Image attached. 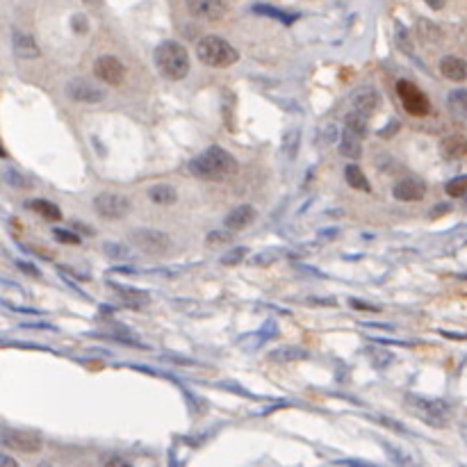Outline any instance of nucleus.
<instances>
[{
  "label": "nucleus",
  "instance_id": "nucleus-7",
  "mask_svg": "<svg viewBox=\"0 0 467 467\" xmlns=\"http://www.w3.org/2000/svg\"><path fill=\"white\" fill-rule=\"evenodd\" d=\"M94 210L103 219H121L130 212V201L114 191H103L94 198Z\"/></svg>",
  "mask_w": 467,
  "mask_h": 467
},
{
  "label": "nucleus",
  "instance_id": "nucleus-10",
  "mask_svg": "<svg viewBox=\"0 0 467 467\" xmlns=\"http://www.w3.org/2000/svg\"><path fill=\"white\" fill-rule=\"evenodd\" d=\"M397 94L399 98H402L404 107L408 110L411 114L415 116H424L428 112V101L426 96L419 92L417 87H415L413 83H408V80H399L397 83Z\"/></svg>",
  "mask_w": 467,
  "mask_h": 467
},
{
  "label": "nucleus",
  "instance_id": "nucleus-5",
  "mask_svg": "<svg viewBox=\"0 0 467 467\" xmlns=\"http://www.w3.org/2000/svg\"><path fill=\"white\" fill-rule=\"evenodd\" d=\"M130 244L146 256H165L172 249V237L155 228H137L130 233Z\"/></svg>",
  "mask_w": 467,
  "mask_h": 467
},
{
  "label": "nucleus",
  "instance_id": "nucleus-36",
  "mask_svg": "<svg viewBox=\"0 0 467 467\" xmlns=\"http://www.w3.org/2000/svg\"><path fill=\"white\" fill-rule=\"evenodd\" d=\"M376 422H381V424L390 426L392 431H399V433H408V428H406L402 422H395V419H388V417H376Z\"/></svg>",
  "mask_w": 467,
  "mask_h": 467
},
{
  "label": "nucleus",
  "instance_id": "nucleus-12",
  "mask_svg": "<svg viewBox=\"0 0 467 467\" xmlns=\"http://www.w3.org/2000/svg\"><path fill=\"white\" fill-rule=\"evenodd\" d=\"M392 194H395L397 201H404V203L422 201V198L426 196V185L424 180H419V178H404V180H399L395 185Z\"/></svg>",
  "mask_w": 467,
  "mask_h": 467
},
{
  "label": "nucleus",
  "instance_id": "nucleus-44",
  "mask_svg": "<svg viewBox=\"0 0 467 467\" xmlns=\"http://www.w3.org/2000/svg\"><path fill=\"white\" fill-rule=\"evenodd\" d=\"M83 3H87V5H98L101 0H83Z\"/></svg>",
  "mask_w": 467,
  "mask_h": 467
},
{
  "label": "nucleus",
  "instance_id": "nucleus-9",
  "mask_svg": "<svg viewBox=\"0 0 467 467\" xmlns=\"http://www.w3.org/2000/svg\"><path fill=\"white\" fill-rule=\"evenodd\" d=\"M94 76L101 83L118 87L125 80V64L114 55H103L94 62Z\"/></svg>",
  "mask_w": 467,
  "mask_h": 467
},
{
  "label": "nucleus",
  "instance_id": "nucleus-1",
  "mask_svg": "<svg viewBox=\"0 0 467 467\" xmlns=\"http://www.w3.org/2000/svg\"><path fill=\"white\" fill-rule=\"evenodd\" d=\"M187 169L191 176L201 178V180L219 183V180H226V178L237 174V160L226 151V148L210 146V148H205L201 155H196V158L189 162Z\"/></svg>",
  "mask_w": 467,
  "mask_h": 467
},
{
  "label": "nucleus",
  "instance_id": "nucleus-15",
  "mask_svg": "<svg viewBox=\"0 0 467 467\" xmlns=\"http://www.w3.org/2000/svg\"><path fill=\"white\" fill-rule=\"evenodd\" d=\"M12 43H14V53H17L21 59H37V57L41 55V50H39V46H37V41L30 34L21 32V30H14Z\"/></svg>",
  "mask_w": 467,
  "mask_h": 467
},
{
  "label": "nucleus",
  "instance_id": "nucleus-37",
  "mask_svg": "<svg viewBox=\"0 0 467 467\" xmlns=\"http://www.w3.org/2000/svg\"><path fill=\"white\" fill-rule=\"evenodd\" d=\"M103 463H107L112 467H130L128 461H123V458H118V456H105V458H103Z\"/></svg>",
  "mask_w": 467,
  "mask_h": 467
},
{
  "label": "nucleus",
  "instance_id": "nucleus-32",
  "mask_svg": "<svg viewBox=\"0 0 467 467\" xmlns=\"http://www.w3.org/2000/svg\"><path fill=\"white\" fill-rule=\"evenodd\" d=\"M280 258V253L278 251H262V253H258L256 258H251V264H256V267H269V264H273Z\"/></svg>",
  "mask_w": 467,
  "mask_h": 467
},
{
  "label": "nucleus",
  "instance_id": "nucleus-43",
  "mask_svg": "<svg viewBox=\"0 0 467 467\" xmlns=\"http://www.w3.org/2000/svg\"><path fill=\"white\" fill-rule=\"evenodd\" d=\"M335 465H351V467H355V465H362V467H369V463H367V461H338Z\"/></svg>",
  "mask_w": 467,
  "mask_h": 467
},
{
  "label": "nucleus",
  "instance_id": "nucleus-29",
  "mask_svg": "<svg viewBox=\"0 0 467 467\" xmlns=\"http://www.w3.org/2000/svg\"><path fill=\"white\" fill-rule=\"evenodd\" d=\"M249 256V249H244V247H235V249H231L228 253H224L221 256V264L224 267H233V264H240L244 258Z\"/></svg>",
  "mask_w": 467,
  "mask_h": 467
},
{
  "label": "nucleus",
  "instance_id": "nucleus-30",
  "mask_svg": "<svg viewBox=\"0 0 467 467\" xmlns=\"http://www.w3.org/2000/svg\"><path fill=\"white\" fill-rule=\"evenodd\" d=\"M340 137V130H338V125L335 123H329L326 128H322L320 130V135H317V144H324V146H329V144H333L335 139Z\"/></svg>",
  "mask_w": 467,
  "mask_h": 467
},
{
  "label": "nucleus",
  "instance_id": "nucleus-38",
  "mask_svg": "<svg viewBox=\"0 0 467 467\" xmlns=\"http://www.w3.org/2000/svg\"><path fill=\"white\" fill-rule=\"evenodd\" d=\"M73 28H76V32L85 34L87 30H89V23L85 21V17H76V19H73Z\"/></svg>",
  "mask_w": 467,
  "mask_h": 467
},
{
  "label": "nucleus",
  "instance_id": "nucleus-24",
  "mask_svg": "<svg viewBox=\"0 0 467 467\" xmlns=\"http://www.w3.org/2000/svg\"><path fill=\"white\" fill-rule=\"evenodd\" d=\"M344 178H346V183H349V187H353V189H358V191H372V185H369L367 176L360 172V167L349 165V167L344 169Z\"/></svg>",
  "mask_w": 467,
  "mask_h": 467
},
{
  "label": "nucleus",
  "instance_id": "nucleus-45",
  "mask_svg": "<svg viewBox=\"0 0 467 467\" xmlns=\"http://www.w3.org/2000/svg\"><path fill=\"white\" fill-rule=\"evenodd\" d=\"M0 158H7V153H5V148L0 146Z\"/></svg>",
  "mask_w": 467,
  "mask_h": 467
},
{
  "label": "nucleus",
  "instance_id": "nucleus-41",
  "mask_svg": "<svg viewBox=\"0 0 467 467\" xmlns=\"http://www.w3.org/2000/svg\"><path fill=\"white\" fill-rule=\"evenodd\" d=\"M21 269L23 271H28V273H32V276H39V269H37V267H30L28 262H17Z\"/></svg>",
  "mask_w": 467,
  "mask_h": 467
},
{
  "label": "nucleus",
  "instance_id": "nucleus-39",
  "mask_svg": "<svg viewBox=\"0 0 467 467\" xmlns=\"http://www.w3.org/2000/svg\"><path fill=\"white\" fill-rule=\"evenodd\" d=\"M19 463L14 461L12 456H7V454H0V467H17Z\"/></svg>",
  "mask_w": 467,
  "mask_h": 467
},
{
  "label": "nucleus",
  "instance_id": "nucleus-4",
  "mask_svg": "<svg viewBox=\"0 0 467 467\" xmlns=\"http://www.w3.org/2000/svg\"><path fill=\"white\" fill-rule=\"evenodd\" d=\"M404 404L413 415H417L419 419H424L431 426H447V422L451 419V406L442 399H426L408 392L404 397Z\"/></svg>",
  "mask_w": 467,
  "mask_h": 467
},
{
  "label": "nucleus",
  "instance_id": "nucleus-40",
  "mask_svg": "<svg viewBox=\"0 0 467 467\" xmlns=\"http://www.w3.org/2000/svg\"><path fill=\"white\" fill-rule=\"evenodd\" d=\"M449 210H451V207L442 203V205H438V207H435V212H431V219H435V217H440V214H447Z\"/></svg>",
  "mask_w": 467,
  "mask_h": 467
},
{
  "label": "nucleus",
  "instance_id": "nucleus-26",
  "mask_svg": "<svg viewBox=\"0 0 467 467\" xmlns=\"http://www.w3.org/2000/svg\"><path fill=\"white\" fill-rule=\"evenodd\" d=\"M271 358L273 360H287V362H292V360H306L308 358V351L306 349H301V346H283V349H276V351H271Z\"/></svg>",
  "mask_w": 467,
  "mask_h": 467
},
{
  "label": "nucleus",
  "instance_id": "nucleus-23",
  "mask_svg": "<svg viewBox=\"0 0 467 467\" xmlns=\"http://www.w3.org/2000/svg\"><path fill=\"white\" fill-rule=\"evenodd\" d=\"M367 128H369V116L367 114L351 110V112L344 116V130H351L358 137H362L367 132Z\"/></svg>",
  "mask_w": 467,
  "mask_h": 467
},
{
  "label": "nucleus",
  "instance_id": "nucleus-28",
  "mask_svg": "<svg viewBox=\"0 0 467 467\" xmlns=\"http://www.w3.org/2000/svg\"><path fill=\"white\" fill-rule=\"evenodd\" d=\"M444 191H447L449 196L454 198H463L467 196V176H458V178H451V180L444 185Z\"/></svg>",
  "mask_w": 467,
  "mask_h": 467
},
{
  "label": "nucleus",
  "instance_id": "nucleus-3",
  "mask_svg": "<svg viewBox=\"0 0 467 467\" xmlns=\"http://www.w3.org/2000/svg\"><path fill=\"white\" fill-rule=\"evenodd\" d=\"M196 55L205 66H214V69H226V66H233L240 59V53H237L233 43H228L224 37L217 34L203 37L196 43Z\"/></svg>",
  "mask_w": 467,
  "mask_h": 467
},
{
  "label": "nucleus",
  "instance_id": "nucleus-34",
  "mask_svg": "<svg viewBox=\"0 0 467 467\" xmlns=\"http://www.w3.org/2000/svg\"><path fill=\"white\" fill-rule=\"evenodd\" d=\"M53 235H55V240L64 242V244H80V237L73 231H62V228H55Z\"/></svg>",
  "mask_w": 467,
  "mask_h": 467
},
{
  "label": "nucleus",
  "instance_id": "nucleus-16",
  "mask_svg": "<svg viewBox=\"0 0 467 467\" xmlns=\"http://www.w3.org/2000/svg\"><path fill=\"white\" fill-rule=\"evenodd\" d=\"M112 290L118 294V299H121V303L125 308H132V310H142L146 308L148 303H151V296H148L146 292L142 290H132V287H121L112 283Z\"/></svg>",
  "mask_w": 467,
  "mask_h": 467
},
{
  "label": "nucleus",
  "instance_id": "nucleus-35",
  "mask_svg": "<svg viewBox=\"0 0 467 467\" xmlns=\"http://www.w3.org/2000/svg\"><path fill=\"white\" fill-rule=\"evenodd\" d=\"M231 240V231H214V233H210L205 237V242H207V247H217V244H221V242H228Z\"/></svg>",
  "mask_w": 467,
  "mask_h": 467
},
{
  "label": "nucleus",
  "instance_id": "nucleus-21",
  "mask_svg": "<svg viewBox=\"0 0 467 467\" xmlns=\"http://www.w3.org/2000/svg\"><path fill=\"white\" fill-rule=\"evenodd\" d=\"M25 205H28L32 212L41 214V217H43V219H48V221H59V219H62V210H59V207H57L55 203L46 201V198H34V201H28Z\"/></svg>",
  "mask_w": 467,
  "mask_h": 467
},
{
  "label": "nucleus",
  "instance_id": "nucleus-17",
  "mask_svg": "<svg viewBox=\"0 0 467 467\" xmlns=\"http://www.w3.org/2000/svg\"><path fill=\"white\" fill-rule=\"evenodd\" d=\"M440 73L454 83H463V80H467V62L463 57L447 55L440 59Z\"/></svg>",
  "mask_w": 467,
  "mask_h": 467
},
{
  "label": "nucleus",
  "instance_id": "nucleus-14",
  "mask_svg": "<svg viewBox=\"0 0 467 467\" xmlns=\"http://www.w3.org/2000/svg\"><path fill=\"white\" fill-rule=\"evenodd\" d=\"M379 103H381L379 94H376L372 87L360 89V92H355L353 98H351V105H353L355 112H362L367 116H372L376 110H379Z\"/></svg>",
  "mask_w": 467,
  "mask_h": 467
},
{
  "label": "nucleus",
  "instance_id": "nucleus-22",
  "mask_svg": "<svg viewBox=\"0 0 467 467\" xmlns=\"http://www.w3.org/2000/svg\"><path fill=\"white\" fill-rule=\"evenodd\" d=\"M447 107L456 118H467V89H454V92H449Z\"/></svg>",
  "mask_w": 467,
  "mask_h": 467
},
{
  "label": "nucleus",
  "instance_id": "nucleus-11",
  "mask_svg": "<svg viewBox=\"0 0 467 467\" xmlns=\"http://www.w3.org/2000/svg\"><path fill=\"white\" fill-rule=\"evenodd\" d=\"M191 17L205 21H219L226 17L228 0H185Z\"/></svg>",
  "mask_w": 467,
  "mask_h": 467
},
{
  "label": "nucleus",
  "instance_id": "nucleus-19",
  "mask_svg": "<svg viewBox=\"0 0 467 467\" xmlns=\"http://www.w3.org/2000/svg\"><path fill=\"white\" fill-rule=\"evenodd\" d=\"M340 153L349 160H358L362 155V137H358L351 130H342V135H340Z\"/></svg>",
  "mask_w": 467,
  "mask_h": 467
},
{
  "label": "nucleus",
  "instance_id": "nucleus-8",
  "mask_svg": "<svg viewBox=\"0 0 467 467\" xmlns=\"http://www.w3.org/2000/svg\"><path fill=\"white\" fill-rule=\"evenodd\" d=\"M66 96L76 103H85V105H98L105 101V89L89 83L85 78H73L66 85Z\"/></svg>",
  "mask_w": 467,
  "mask_h": 467
},
{
  "label": "nucleus",
  "instance_id": "nucleus-2",
  "mask_svg": "<svg viewBox=\"0 0 467 467\" xmlns=\"http://www.w3.org/2000/svg\"><path fill=\"white\" fill-rule=\"evenodd\" d=\"M155 66L169 80H183L189 73V53L178 41H162L153 53Z\"/></svg>",
  "mask_w": 467,
  "mask_h": 467
},
{
  "label": "nucleus",
  "instance_id": "nucleus-18",
  "mask_svg": "<svg viewBox=\"0 0 467 467\" xmlns=\"http://www.w3.org/2000/svg\"><path fill=\"white\" fill-rule=\"evenodd\" d=\"M440 153L447 160H461L467 155V139L461 135H449L440 142Z\"/></svg>",
  "mask_w": 467,
  "mask_h": 467
},
{
  "label": "nucleus",
  "instance_id": "nucleus-31",
  "mask_svg": "<svg viewBox=\"0 0 467 467\" xmlns=\"http://www.w3.org/2000/svg\"><path fill=\"white\" fill-rule=\"evenodd\" d=\"M253 10L258 12V14H267V17H276V19H280L283 23H292V21L296 19V14H285V12H278L276 7H264V5H256Z\"/></svg>",
  "mask_w": 467,
  "mask_h": 467
},
{
  "label": "nucleus",
  "instance_id": "nucleus-25",
  "mask_svg": "<svg viewBox=\"0 0 467 467\" xmlns=\"http://www.w3.org/2000/svg\"><path fill=\"white\" fill-rule=\"evenodd\" d=\"M299 146H301V130L294 128L285 135L283 139V155L287 160H296V155H299Z\"/></svg>",
  "mask_w": 467,
  "mask_h": 467
},
{
  "label": "nucleus",
  "instance_id": "nucleus-13",
  "mask_svg": "<svg viewBox=\"0 0 467 467\" xmlns=\"http://www.w3.org/2000/svg\"><path fill=\"white\" fill-rule=\"evenodd\" d=\"M258 217V210L253 205L244 203V205H237L235 210L228 212V217L224 219V228L231 233H237V231H244V228H249L251 224L256 221Z\"/></svg>",
  "mask_w": 467,
  "mask_h": 467
},
{
  "label": "nucleus",
  "instance_id": "nucleus-33",
  "mask_svg": "<svg viewBox=\"0 0 467 467\" xmlns=\"http://www.w3.org/2000/svg\"><path fill=\"white\" fill-rule=\"evenodd\" d=\"M5 178H7V183L14 185V187H30V180L21 172H17V169H7Z\"/></svg>",
  "mask_w": 467,
  "mask_h": 467
},
{
  "label": "nucleus",
  "instance_id": "nucleus-6",
  "mask_svg": "<svg viewBox=\"0 0 467 467\" xmlns=\"http://www.w3.org/2000/svg\"><path fill=\"white\" fill-rule=\"evenodd\" d=\"M0 447L21 451V454H37L43 447L41 435L25 428H0Z\"/></svg>",
  "mask_w": 467,
  "mask_h": 467
},
{
  "label": "nucleus",
  "instance_id": "nucleus-20",
  "mask_svg": "<svg viewBox=\"0 0 467 467\" xmlns=\"http://www.w3.org/2000/svg\"><path fill=\"white\" fill-rule=\"evenodd\" d=\"M148 198L158 205H174L178 198V191L174 185H153V187L148 189Z\"/></svg>",
  "mask_w": 467,
  "mask_h": 467
},
{
  "label": "nucleus",
  "instance_id": "nucleus-27",
  "mask_svg": "<svg viewBox=\"0 0 467 467\" xmlns=\"http://www.w3.org/2000/svg\"><path fill=\"white\" fill-rule=\"evenodd\" d=\"M105 256L112 258V260H135V253L123 247V244H116V242H107L105 244Z\"/></svg>",
  "mask_w": 467,
  "mask_h": 467
},
{
  "label": "nucleus",
  "instance_id": "nucleus-42",
  "mask_svg": "<svg viewBox=\"0 0 467 467\" xmlns=\"http://www.w3.org/2000/svg\"><path fill=\"white\" fill-rule=\"evenodd\" d=\"M424 3L431 7V10H442L444 7V0H424Z\"/></svg>",
  "mask_w": 467,
  "mask_h": 467
}]
</instances>
